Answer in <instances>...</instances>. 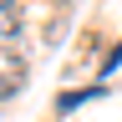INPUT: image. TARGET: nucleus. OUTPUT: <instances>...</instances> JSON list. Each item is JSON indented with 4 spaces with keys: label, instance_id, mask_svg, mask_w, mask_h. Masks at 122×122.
<instances>
[{
    "label": "nucleus",
    "instance_id": "obj_1",
    "mask_svg": "<svg viewBox=\"0 0 122 122\" xmlns=\"http://www.w3.org/2000/svg\"><path fill=\"white\" fill-rule=\"evenodd\" d=\"M20 5H15V0H0V36H20Z\"/></svg>",
    "mask_w": 122,
    "mask_h": 122
}]
</instances>
